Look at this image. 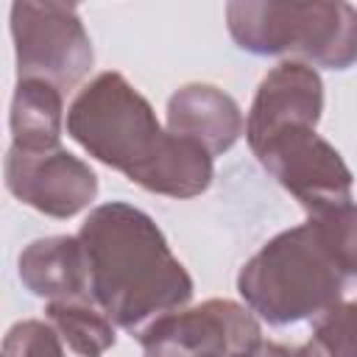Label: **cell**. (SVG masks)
I'll return each instance as SVG.
<instances>
[{
	"label": "cell",
	"instance_id": "15",
	"mask_svg": "<svg viewBox=\"0 0 357 357\" xmlns=\"http://www.w3.org/2000/svg\"><path fill=\"white\" fill-rule=\"evenodd\" d=\"M3 357H81L47 318L17 321L3 337Z\"/></svg>",
	"mask_w": 357,
	"mask_h": 357
},
{
	"label": "cell",
	"instance_id": "12",
	"mask_svg": "<svg viewBox=\"0 0 357 357\" xmlns=\"http://www.w3.org/2000/svg\"><path fill=\"white\" fill-rule=\"evenodd\" d=\"M64 120V98L56 84L42 78H17L8 112L14 148L25 153H45L61 148Z\"/></svg>",
	"mask_w": 357,
	"mask_h": 357
},
{
	"label": "cell",
	"instance_id": "5",
	"mask_svg": "<svg viewBox=\"0 0 357 357\" xmlns=\"http://www.w3.org/2000/svg\"><path fill=\"white\" fill-rule=\"evenodd\" d=\"M11 39L17 78H42L61 92L81 84L95 64L92 39L73 3H11Z\"/></svg>",
	"mask_w": 357,
	"mask_h": 357
},
{
	"label": "cell",
	"instance_id": "3",
	"mask_svg": "<svg viewBox=\"0 0 357 357\" xmlns=\"http://www.w3.org/2000/svg\"><path fill=\"white\" fill-rule=\"evenodd\" d=\"M346 282V271L307 218L245 259L237 273V293L257 318L271 326H287L315 321L343 301Z\"/></svg>",
	"mask_w": 357,
	"mask_h": 357
},
{
	"label": "cell",
	"instance_id": "17",
	"mask_svg": "<svg viewBox=\"0 0 357 357\" xmlns=\"http://www.w3.org/2000/svg\"><path fill=\"white\" fill-rule=\"evenodd\" d=\"M293 346H282V343H262L251 357H290Z\"/></svg>",
	"mask_w": 357,
	"mask_h": 357
},
{
	"label": "cell",
	"instance_id": "1",
	"mask_svg": "<svg viewBox=\"0 0 357 357\" xmlns=\"http://www.w3.org/2000/svg\"><path fill=\"white\" fill-rule=\"evenodd\" d=\"M64 128L92 159L153 195L195 198L215 178L212 156L170 134L123 73L106 70L84 84L67 106Z\"/></svg>",
	"mask_w": 357,
	"mask_h": 357
},
{
	"label": "cell",
	"instance_id": "7",
	"mask_svg": "<svg viewBox=\"0 0 357 357\" xmlns=\"http://www.w3.org/2000/svg\"><path fill=\"white\" fill-rule=\"evenodd\" d=\"M262 343L257 315L231 298L167 312L139 335L142 357H251Z\"/></svg>",
	"mask_w": 357,
	"mask_h": 357
},
{
	"label": "cell",
	"instance_id": "8",
	"mask_svg": "<svg viewBox=\"0 0 357 357\" xmlns=\"http://www.w3.org/2000/svg\"><path fill=\"white\" fill-rule=\"evenodd\" d=\"M3 173L6 187L17 201L56 220L75 218L98 198L95 170L64 148L25 153L11 145Z\"/></svg>",
	"mask_w": 357,
	"mask_h": 357
},
{
	"label": "cell",
	"instance_id": "16",
	"mask_svg": "<svg viewBox=\"0 0 357 357\" xmlns=\"http://www.w3.org/2000/svg\"><path fill=\"white\" fill-rule=\"evenodd\" d=\"M310 340L324 357H357V298H343L318 315Z\"/></svg>",
	"mask_w": 357,
	"mask_h": 357
},
{
	"label": "cell",
	"instance_id": "9",
	"mask_svg": "<svg viewBox=\"0 0 357 357\" xmlns=\"http://www.w3.org/2000/svg\"><path fill=\"white\" fill-rule=\"evenodd\" d=\"M324 114V81L315 67L304 61L284 59L259 81L248 117H245V142L259 139L262 134L290 126L310 123L318 126Z\"/></svg>",
	"mask_w": 357,
	"mask_h": 357
},
{
	"label": "cell",
	"instance_id": "11",
	"mask_svg": "<svg viewBox=\"0 0 357 357\" xmlns=\"http://www.w3.org/2000/svg\"><path fill=\"white\" fill-rule=\"evenodd\" d=\"M17 273L20 282L39 298H89L86 251L78 234H50L28 243L20 251Z\"/></svg>",
	"mask_w": 357,
	"mask_h": 357
},
{
	"label": "cell",
	"instance_id": "2",
	"mask_svg": "<svg viewBox=\"0 0 357 357\" xmlns=\"http://www.w3.org/2000/svg\"><path fill=\"white\" fill-rule=\"evenodd\" d=\"M78 237L86 251L89 298L114 326L139 337L156 318L190 304L192 276L148 212L126 201L100 204L84 218Z\"/></svg>",
	"mask_w": 357,
	"mask_h": 357
},
{
	"label": "cell",
	"instance_id": "10",
	"mask_svg": "<svg viewBox=\"0 0 357 357\" xmlns=\"http://www.w3.org/2000/svg\"><path fill=\"white\" fill-rule=\"evenodd\" d=\"M167 131L201 145L209 156L226 153L243 134L237 100L215 84H184L167 98Z\"/></svg>",
	"mask_w": 357,
	"mask_h": 357
},
{
	"label": "cell",
	"instance_id": "4",
	"mask_svg": "<svg viewBox=\"0 0 357 357\" xmlns=\"http://www.w3.org/2000/svg\"><path fill=\"white\" fill-rule=\"evenodd\" d=\"M234 45L254 56L349 70L357 61V8L340 0H234L226 3Z\"/></svg>",
	"mask_w": 357,
	"mask_h": 357
},
{
	"label": "cell",
	"instance_id": "6",
	"mask_svg": "<svg viewBox=\"0 0 357 357\" xmlns=\"http://www.w3.org/2000/svg\"><path fill=\"white\" fill-rule=\"evenodd\" d=\"M257 162L310 212L351 201L354 176L315 126L290 123L248 142Z\"/></svg>",
	"mask_w": 357,
	"mask_h": 357
},
{
	"label": "cell",
	"instance_id": "14",
	"mask_svg": "<svg viewBox=\"0 0 357 357\" xmlns=\"http://www.w3.org/2000/svg\"><path fill=\"white\" fill-rule=\"evenodd\" d=\"M349 279H357V204L346 201L307 215Z\"/></svg>",
	"mask_w": 357,
	"mask_h": 357
},
{
	"label": "cell",
	"instance_id": "13",
	"mask_svg": "<svg viewBox=\"0 0 357 357\" xmlns=\"http://www.w3.org/2000/svg\"><path fill=\"white\" fill-rule=\"evenodd\" d=\"M45 318L61 332V337L81 357H100L117 340L112 318L95 301H89V298L47 301Z\"/></svg>",
	"mask_w": 357,
	"mask_h": 357
},
{
	"label": "cell",
	"instance_id": "18",
	"mask_svg": "<svg viewBox=\"0 0 357 357\" xmlns=\"http://www.w3.org/2000/svg\"><path fill=\"white\" fill-rule=\"evenodd\" d=\"M290 357H324V354H321V349L312 340H307L304 346H293L290 349Z\"/></svg>",
	"mask_w": 357,
	"mask_h": 357
}]
</instances>
